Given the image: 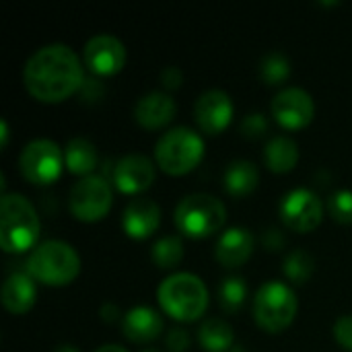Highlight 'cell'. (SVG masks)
I'll use <instances>...</instances> for the list:
<instances>
[{"label":"cell","instance_id":"4316f807","mask_svg":"<svg viewBox=\"0 0 352 352\" xmlns=\"http://www.w3.org/2000/svg\"><path fill=\"white\" fill-rule=\"evenodd\" d=\"M283 268L293 283H305L314 272V256L305 250H293L287 254Z\"/></svg>","mask_w":352,"mask_h":352},{"label":"cell","instance_id":"4dcf8cb0","mask_svg":"<svg viewBox=\"0 0 352 352\" xmlns=\"http://www.w3.org/2000/svg\"><path fill=\"white\" fill-rule=\"evenodd\" d=\"M334 336L336 340L344 346L352 351V316H342L336 320L334 324Z\"/></svg>","mask_w":352,"mask_h":352},{"label":"cell","instance_id":"2e32d148","mask_svg":"<svg viewBox=\"0 0 352 352\" xmlns=\"http://www.w3.org/2000/svg\"><path fill=\"white\" fill-rule=\"evenodd\" d=\"M175 116V101L165 91H148L138 97L134 105V118L144 128H161Z\"/></svg>","mask_w":352,"mask_h":352},{"label":"cell","instance_id":"8d00e7d4","mask_svg":"<svg viewBox=\"0 0 352 352\" xmlns=\"http://www.w3.org/2000/svg\"><path fill=\"white\" fill-rule=\"evenodd\" d=\"M225 352H243V349H241V346H231L229 351H225Z\"/></svg>","mask_w":352,"mask_h":352},{"label":"cell","instance_id":"cb8c5ba5","mask_svg":"<svg viewBox=\"0 0 352 352\" xmlns=\"http://www.w3.org/2000/svg\"><path fill=\"white\" fill-rule=\"evenodd\" d=\"M248 297V285L241 276H225L219 285V305L227 314H235L243 307Z\"/></svg>","mask_w":352,"mask_h":352},{"label":"cell","instance_id":"7c38bea8","mask_svg":"<svg viewBox=\"0 0 352 352\" xmlns=\"http://www.w3.org/2000/svg\"><path fill=\"white\" fill-rule=\"evenodd\" d=\"M82 58L93 74H113L126 62V47L116 35L97 33L87 41Z\"/></svg>","mask_w":352,"mask_h":352},{"label":"cell","instance_id":"d4e9b609","mask_svg":"<svg viewBox=\"0 0 352 352\" xmlns=\"http://www.w3.org/2000/svg\"><path fill=\"white\" fill-rule=\"evenodd\" d=\"M151 258L159 268H173L184 258V243L177 235H165L153 243Z\"/></svg>","mask_w":352,"mask_h":352},{"label":"cell","instance_id":"6da1fadb","mask_svg":"<svg viewBox=\"0 0 352 352\" xmlns=\"http://www.w3.org/2000/svg\"><path fill=\"white\" fill-rule=\"evenodd\" d=\"M23 78L29 93L39 101H62L85 80L78 56L64 43H50L31 54Z\"/></svg>","mask_w":352,"mask_h":352},{"label":"cell","instance_id":"836d02e7","mask_svg":"<svg viewBox=\"0 0 352 352\" xmlns=\"http://www.w3.org/2000/svg\"><path fill=\"white\" fill-rule=\"evenodd\" d=\"M101 318L105 320V322H116L118 320V316H120V309H118V305L116 303H105L103 307H101Z\"/></svg>","mask_w":352,"mask_h":352},{"label":"cell","instance_id":"5bb4252c","mask_svg":"<svg viewBox=\"0 0 352 352\" xmlns=\"http://www.w3.org/2000/svg\"><path fill=\"white\" fill-rule=\"evenodd\" d=\"M113 182L118 190L126 194H136L146 190L155 179V165L148 157L132 153L124 155L113 167Z\"/></svg>","mask_w":352,"mask_h":352},{"label":"cell","instance_id":"f1b7e54d","mask_svg":"<svg viewBox=\"0 0 352 352\" xmlns=\"http://www.w3.org/2000/svg\"><path fill=\"white\" fill-rule=\"evenodd\" d=\"M239 130H241V134L248 136V138H258V136H262V134L268 130V120H266L264 113L252 111V113H248V116L241 120Z\"/></svg>","mask_w":352,"mask_h":352},{"label":"cell","instance_id":"e575fe53","mask_svg":"<svg viewBox=\"0 0 352 352\" xmlns=\"http://www.w3.org/2000/svg\"><path fill=\"white\" fill-rule=\"evenodd\" d=\"M95 352H128L124 346H120V344H103V346H99Z\"/></svg>","mask_w":352,"mask_h":352},{"label":"cell","instance_id":"8fae6325","mask_svg":"<svg viewBox=\"0 0 352 352\" xmlns=\"http://www.w3.org/2000/svg\"><path fill=\"white\" fill-rule=\"evenodd\" d=\"M314 99L301 87H287L272 99V116L285 128H303L314 120Z\"/></svg>","mask_w":352,"mask_h":352},{"label":"cell","instance_id":"f546056e","mask_svg":"<svg viewBox=\"0 0 352 352\" xmlns=\"http://www.w3.org/2000/svg\"><path fill=\"white\" fill-rule=\"evenodd\" d=\"M165 344H167V349L171 352L188 351V346H190V332L186 328H179V326L169 328V332L165 336Z\"/></svg>","mask_w":352,"mask_h":352},{"label":"cell","instance_id":"52a82bcc","mask_svg":"<svg viewBox=\"0 0 352 352\" xmlns=\"http://www.w3.org/2000/svg\"><path fill=\"white\" fill-rule=\"evenodd\" d=\"M295 314L297 297L289 285L280 280H268L258 289L254 297V316L262 328L280 332L293 322Z\"/></svg>","mask_w":352,"mask_h":352},{"label":"cell","instance_id":"8992f818","mask_svg":"<svg viewBox=\"0 0 352 352\" xmlns=\"http://www.w3.org/2000/svg\"><path fill=\"white\" fill-rule=\"evenodd\" d=\"M227 219L225 204L212 194H188L175 206V225L190 237H206L217 233Z\"/></svg>","mask_w":352,"mask_h":352},{"label":"cell","instance_id":"d6a6232c","mask_svg":"<svg viewBox=\"0 0 352 352\" xmlns=\"http://www.w3.org/2000/svg\"><path fill=\"white\" fill-rule=\"evenodd\" d=\"M262 243H264V248H266V250L276 252V250H280V248L285 245V235H283L278 229L270 227V229L262 235Z\"/></svg>","mask_w":352,"mask_h":352},{"label":"cell","instance_id":"30bf717a","mask_svg":"<svg viewBox=\"0 0 352 352\" xmlns=\"http://www.w3.org/2000/svg\"><path fill=\"white\" fill-rule=\"evenodd\" d=\"M283 223L299 233H307L316 229L322 221V200L318 198L316 192L307 188H295L285 194L278 206Z\"/></svg>","mask_w":352,"mask_h":352},{"label":"cell","instance_id":"d6986e66","mask_svg":"<svg viewBox=\"0 0 352 352\" xmlns=\"http://www.w3.org/2000/svg\"><path fill=\"white\" fill-rule=\"evenodd\" d=\"M37 297V287L31 274L12 272L2 285V303L12 314H25Z\"/></svg>","mask_w":352,"mask_h":352},{"label":"cell","instance_id":"7a4b0ae2","mask_svg":"<svg viewBox=\"0 0 352 352\" xmlns=\"http://www.w3.org/2000/svg\"><path fill=\"white\" fill-rule=\"evenodd\" d=\"M39 235V219L33 204L23 194H4L0 210V245L19 254L29 250Z\"/></svg>","mask_w":352,"mask_h":352},{"label":"cell","instance_id":"e0dca14e","mask_svg":"<svg viewBox=\"0 0 352 352\" xmlns=\"http://www.w3.org/2000/svg\"><path fill=\"white\" fill-rule=\"evenodd\" d=\"M254 252V235L243 227H231L227 229L219 241L214 256L223 266H241Z\"/></svg>","mask_w":352,"mask_h":352},{"label":"cell","instance_id":"ffe728a7","mask_svg":"<svg viewBox=\"0 0 352 352\" xmlns=\"http://www.w3.org/2000/svg\"><path fill=\"white\" fill-rule=\"evenodd\" d=\"M97 148L89 138L82 136H74L68 140L66 151H64V163L68 167V171L76 173V175H87L97 167Z\"/></svg>","mask_w":352,"mask_h":352},{"label":"cell","instance_id":"d590c367","mask_svg":"<svg viewBox=\"0 0 352 352\" xmlns=\"http://www.w3.org/2000/svg\"><path fill=\"white\" fill-rule=\"evenodd\" d=\"M52 352H80L76 346H72V344H58L56 349Z\"/></svg>","mask_w":352,"mask_h":352},{"label":"cell","instance_id":"4fadbf2b","mask_svg":"<svg viewBox=\"0 0 352 352\" xmlns=\"http://www.w3.org/2000/svg\"><path fill=\"white\" fill-rule=\"evenodd\" d=\"M233 116V101L223 89L204 91L194 105V118L198 126L208 134H219L225 130Z\"/></svg>","mask_w":352,"mask_h":352},{"label":"cell","instance_id":"ac0fdd59","mask_svg":"<svg viewBox=\"0 0 352 352\" xmlns=\"http://www.w3.org/2000/svg\"><path fill=\"white\" fill-rule=\"evenodd\" d=\"M163 330V318L155 307L136 305L124 316V334L134 342L155 340Z\"/></svg>","mask_w":352,"mask_h":352},{"label":"cell","instance_id":"3957f363","mask_svg":"<svg viewBox=\"0 0 352 352\" xmlns=\"http://www.w3.org/2000/svg\"><path fill=\"white\" fill-rule=\"evenodd\" d=\"M80 272L76 250L60 239L41 241L27 260V274L45 285H66Z\"/></svg>","mask_w":352,"mask_h":352},{"label":"cell","instance_id":"5b68a950","mask_svg":"<svg viewBox=\"0 0 352 352\" xmlns=\"http://www.w3.org/2000/svg\"><path fill=\"white\" fill-rule=\"evenodd\" d=\"M204 155V140L188 126H175L167 130L155 146V159L163 171L179 175L200 163Z\"/></svg>","mask_w":352,"mask_h":352},{"label":"cell","instance_id":"44dd1931","mask_svg":"<svg viewBox=\"0 0 352 352\" xmlns=\"http://www.w3.org/2000/svg\"><path fill=\"white\" fill-rule=\"evenodd\" d=\"M260 173L258 167L248 161V159H237L233 163H229V167L225 169V190L231 196H245L250 194L256 186H258Z\"/></svg>","mask_w":352,"mask_h":352},{"label":"cell","instance_id":"ba28073f","mask_svg":"<svg viewBox=\"0 0 352 352\" xmlns=\"http://www.w3.org/2000/svg\"><path fill=\"white\" fill-rule=\"evenodd\" d=\"M64 165L62 148L50 138H35L27 142L19 157L21 173L33 184H52Z\"/></svg>","mask_w":352,"mask_h":352},{"label":"cell","instance_id":"277c9868","mask_svg":"<svg viewBox=\"0 0 352 352\" xmlns=\"http://www.w3.org/2000/svg\"><path fill=\"white\" fill-rule=\"evenodd\" d=\"M161 307L175 320H196L208 305V291L200 276L192 272H175L167 276L157 291Z\"/></svg>","mask_w":352,"mask_h":352},{"label":"cell","instance_id":"484cf974","mask_svg":"<svg viewBox=\"0 0 352 352\" xmlns=\"http://www.w3.org/2000/svg\"><path fill=\"white\" fill-rule=\"evenodd\" d=\"M291 74V64L289 58L283 52H268L262 62H260V76L268 82V85H278L283 80H287Z\"/></svg>","mask_w":352,"mask_h":352},{"label":"cell","instance_id":"83f0119b","mask_svg":"<svg viewBox=\"0 0 352 352\" xmlns=\"http://www.w3.org/2000/svg\"><path fill=\"white\" fill-rule=\"evenodd\" d=\"M328 210L334 221L338 223H352V190H336L328 198Z\"/></svg>","mask_w":352,"mask_h":352},{"label":"cell","instance_id":"7402d4cb","mask_svg":"<svg viewBox=\"0 0 352 352\" xmlns=\"http://www.w3.org/2000/svg\"><path fill=\"white\" fill-rule=\"evenodd\" d=\"M264 161L272 171H289L299 161V146L289 136H274L264 146Z\"/></svg>","mask_w":352,"mask_h":352},{"label":"cell","instance_id":"9a60e30c","mask_svg":"<svg viewBox=\"0 0 352 352\" xmlns=\"http://www.w3.org/2000/svg\"><path fill=\"white\" fill-rule=\"evenodd\" d=\"M159 223H161V208L151 198L130 200L122 214L124 231L136 239H142V237H148L151 233H155Z\"/></svg>","mask_w":352,"mask_h":352},{"label":"cell","instance_id":"9c48e42d","mask_svg":"<svg viewBox=\"0 0 352 352\" xmlns=\"http://www.w3.org/2000/svg\"><path fill=\"white\" fill-rule=\"evenodd\" d=\"M111 206V186L101 175L80 177L68 194V208L80 221H97Z\"/></svg>","mask_w":352,"mask_h":352},{"label":"cell","instance_id":"74e56055","mask_svg":"<svg viewBox=\"0 0 352 352\" xmlns=\"http://www.w3.org/2000/svg\"><path fill=\"white\" fill-rule=\"evenodd\" d=\"M140 352H161L159 349H153V346H148V349H142Z\"/></svg>","mask_w":352,"mask_h":352},{"label":"cell","instance_id":"603a6c76","mask_svg":"<svg viewBox=\"0 0 352 352\" xmlns=\"http://www.w3.org/2000/svg\"><path fill=\"white\" fill-rule=\"evenodd\" d=\"M200 344L210 352H225L233 346V328L219 318H210L202 322L198 330Z\"/></svg>","mask_w":352,"mask_h":352},{"label":"cell","instance_id":"1f68e13d","mask_svg":"<svg viewBox=\"0 0 352 352\" xmlns=\"http://www.w3.org/2000/svg\"><path fill=\"white\" fill-rule=\"evenodd\" d=\"M184 80V74L177 66H165L161 70V82L167 87V89H175L179 87V82Z\"/></svg>","mask_w":352,"mask_h":352}]
</instances>
